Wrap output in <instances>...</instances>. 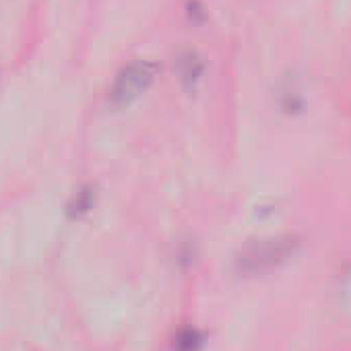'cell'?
I'll return each instance as SVG.
<instances>
[{"label": "cell", "mask_w": 351, "mask_h": 351, "mask_svg": "<svg viewBox=\"0 0 351 351\" xmlns=\"http://www.w3.org/2000/svg\"><path fill=\"white\" fill-rule=\"evenodd\" d=\"M157 64L151 60H134L122 69L116 77L114 87L110 91V99L114 106H128L134 97H138L155 79Z\"/></svg>", "instance_id": "6da1fadb"}, {"label": "cell", "mask_w": 351, "mask_h": 351, "mask_svg": "<svg viewBox=\"0 0 351 351\" xmlns=\"http://www.w3.org/2000/svg\"><path fill=\"white\" fill-rule=\"evenodd\" d=\"M201 339L195 330H186L178 337V341H176V347H178V351H197Z\"/></svg>", "instance_id": "277c9868"}, {"label": "cell", "mask_w": 351, "mask_h": 351, "mask_svg": "<svg viewBox=\"0 0 351 351\" xmlns=\"http://www.w3.org/2000/svg\"><path fill=\"white\" fill-rule=\"evenodd\" d=\"M93 207V191L91 189H81L77 195H75V201L71 205V213L75 217H81L85 215L89 209Z\"/></svg>", "instance_id": "3957f363"}, {"label": "cell", "mask_w": 351, "mask_h": 351, "mask_svg": "<svg viewBox=\"0 0 351 351\" xmlns=\"http://www.w3.org/2000/svg\"><path fill=\"white\" fill-rule=\"evenodd\" d=\"M293 252V240H267L261 242L252 248H248L242 258H240V269L248 271V273H256V271H265L271 269L275 265H279L281 261H285L289 254Z\"/></svg>", "instance_id": "7a4b0ae2"}]
</instances>
